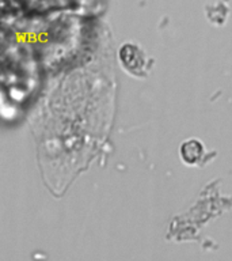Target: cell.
<instances>
[{
    "instance_id": "obj_1",
    "label": "cell",
    "mask_w": 232,
    "mask_h": 261,
    "mask_svg": "<svg viewBox=\"0 0 232 261\" xmlns=\"http://www.w3.org/2000/svg\"><path fill=\"white\" fill-rule=\"evenodd\" d=\"M204 150L201 143L198 140H187L186 143H183L181 147V155L182 159L189 165L198 162L199 156L202 155Z\"/></svg>"
}]
</instances>
